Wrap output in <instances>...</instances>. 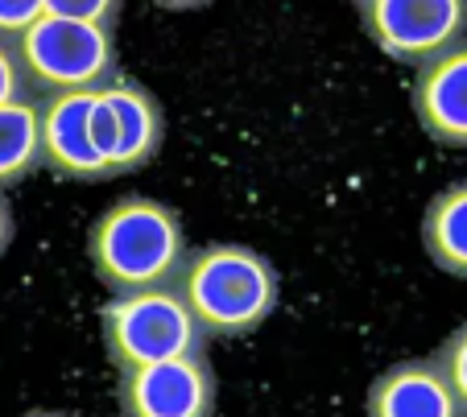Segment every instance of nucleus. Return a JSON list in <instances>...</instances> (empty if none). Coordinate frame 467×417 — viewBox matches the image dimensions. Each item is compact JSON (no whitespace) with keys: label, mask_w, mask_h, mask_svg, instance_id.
I'll list each match as a JSON object with an SVG mask.
<instances>
[{"label":"nucleus","mask_w":467,"mask_h":417,"mask_svg":"<svg viewBox=\"0 0 467 417\" xmlns=\"http://www.w3.org/2000/svg\"><path fill=\"white\" fill-rule=\"evenodd\" d=\"M88 257L96 277L112 293H137L174 285L182 273L186 244L182 215L170 203L145 195L116 198L88 231Z\"/></svg>","instance_id":"obj_1"},{"label":"nucleus","mask_w":467,"mask_h":417,"mask_svg":"<svg viewBox=\"0 0 467 417\" xmlns=\"http://www.w3.org/2000/svg\"><path fill=\"white\" fill-rule=\"evenodd\" d=\"M174 285L212 339L253 335L282 302V277L274 260L256 252L253 244L232 240L194 249Z\"/></svg>","instance_id":"obj_2"},{"label":"nucleus","mask_w":467,"mask_h":417,"mask_svg":"<svg viewBox=\"0 0 467 417\" xmlns=\"http://www.w3.org/2000/svg\"><path fill=\"white\" fill-rule=\"evenodd\" d=\"M99 339L116 372L182 360V355H207L212 343L203 322L182 302L178 285L112 293V302H104L99 310Z\"/></svg>","instance_id":"obj_3"},{"label":"nucleus","mask_w":467,"mask_h":417,"mask_svg":"<svg viewBox=\"0 0 467 417\" xmlns=\"http://www.w3.org/2000/svg\"><path fill=\"white\" fill-rule=\"evenodd\" d=\"M17 63L34 96H62V91H99L120 75L112 25L67 21L42 13L29 29L13 37Z\"/></svg>","instance_id":"obj_4"},{"label":"nucleus","mask_w":467,"mask_h":417,"mask_svg":"<svg viewBox=\"0 0 467 417\" xmlns=\"http://www.w3.org/2000/svg\"><path fill=\"white\" fill-rule=\"evenodd\" d=\"M360 21L385 58L426 66L467 37V0H368Z\"/></svg>","instance_id":"obj_5"},{"label":"nucleus","mask_w":467,"mask_h":417,"mask_svg":"<svg viewBox=\"0 0 467 417\" xmlns=\"http://www.w3.org/2000/svg\"><path fill=\"white\" fill-rule=\"evenodd\" d=\"M96 145L104 153V166L112 178L150 166L166 145V107L145 83L116 75L108 87L96 91Z\"/></svg>","instance_id":"obj_6"},{"label":"nucleus","mask_w":467,"mask_h":417,"mask_svg":"<svg viewBox=\"0 0 467 417\" xmlns=\"http://www.w3.org/2000/svg\"><path fill=\"white\" fill-rule=\"evenodd\" d=\"M215 397H220V384L207 355L129 368L116 384L120 417H212Z\"/></svg>","instance_id":"obj_7"},{"label":"nucleus","mask_w":467,"mask_h":417,"mask_svg":"<svg viewBox=\"0 0 467 417\" xmlns=\"http://www.w3.org/2000/svg\"><path fill=\"white\" fill-rule=\"evenodd\" d=\"M96 91H62L37 99V133H42V166L67 182H104L108 166L96 145Z\"/></svg>","instance_id":"obj_8"},{"label":"nucleus","mask_w":467,"mask_h":417,"mask_svg":"<svg viewBox=\"0 0 467 417\" xmlns=\"http://www.w3.org/2000/svg\"><path fill=\"white\" fill-rule=\"evenodd\" d=\"M414 116L434 145L467 149V42L418 66Z\"/></svg>","instance_id":"obj_9"},{"label":"nucleus","mask_w":467,"mask_h":417,"mask_svg":"<svg viewBox=\"0 0 467 417\" xmlns=\"http://www.w3.org/2000/svg\"><path fill=\"white\" fill-rule=\"evenodd\" d=\"M364 417H467L434 360H401L364 392Z\"/></svg>","instance_id":"obj_10"},{"label":"nucleus","mask_w":467,"mask_h":417,"mask_svg":"<svg viewBox=\"0 0 467 417\" xmlns=\"http://www.w3.org/2000/svg\"><path fill=\"white\" fill-rule=\"evenodd\" d=\"M422 249L434 269L467 281V178L451 182L426 203L422 215Z\"/></svg>","instance_id":"obj_11"},{"label":"nucleus","mask_w":467,"mask_h":417,"mask_svg":"<svg viewBox=\"0 0 467 417\" xmlns=\"http://www.w3.org/2000/svg\"><path fill=\"white\" fill-rule=\"evenodd\" d=\"M42 169V133H37V104L17 99L0 107V190L26 182Z\"/></svg>","instance_id":"obj_12"},{"label":"nucleus","mask_w":467,"mask_h":417,"mask_svg":"<svg viewBox=\"0 0 467 417\" xmlns=\"http://www.w3.org/2000/svg\"><path fill=\"white\" fill-rule=\"evenodd\" d=\"M431 360H434V368L442 372V381L451 384L455 401L463 405V413H467V322L459 331H451V335L434 347Z\"/></svg>","instance_id":"obj_13"},{"label":"nucleus","mask_w":467,"mask_h":417,"mask_svg":"<svg viewBox=\"0 0 467 417\" xmlns=\"http://www.w3.org/2000/svg\"><path fill=\"white\" fill-rule=\"evenodd\" d=\"M46 13L67 21H91V25H116L124 0H42Z\"/></svg>","instance_id":"obj_14"},{"label":"nucleus","mask_w":467,"mask_h":417,"mask_svg":"<svg viewBox=\"0 0 467 417\" xmlns=\"http://www.w3.org/2000/svg\"><path fill=\"white\" fill-rule=\"evenodd\" d=\"M17 99H34V91H29V79L17 63L13 42H0V107L17 104Z\"/></svg>","instance_id":"obj_15"},{"label":"nucleus","mask_w":467,"mask_h":417,"mask_svg":"<svg viewBox=\"0 0 467 417\" xmlns=\"http://www.w3.org/2000/svg\"><path fill=\"white\" fill-rule=\"evenodd\" d=\"M46 13L42 0H0V42H13L21 29H29Z\"/></svg>","instance_id":"obj_16"},{"label":"nucleus","mask_w":467,"mask_h":417,"mask_svg":"<svg viewBox=\"0 0 467 417\" xmlns=\"http://www.w3.org/2000/svg\"><path fill=\"white\" fill-rule=\"evenodd\" d=\"M13 236H17V223H13V207H9V198H5V190H0V260H5V252H9Z\"/></svg>","instance_id":"obj_17"},{"label":"nucleus","mask_w":467,"mask_h":417,"mask_svg":"<svg viewBox=\"0 0 467 417\" xmlns=\"http://www.w3.org/2000/svg\"><path fill=\"white\" fill-rule=\"evenodd\" d=\"M153 5H161V9H170V13H186V9H203L212 0H153Z\"/></svg>","instance_id":"obj_18"},{"label":"nucleus","mask_w":467,"mask_h":417,"mask_svg":"<svg viewBox=\"0 0 467 417\" xmlns=\"http://www.w3.org/2000/svg\"><path fill=\"white\" fill-rule=\"evenodd\" d=\"M26 417H71V413H58V409H34V413H26Z\"/></svg>","instance_id":"obj_19"},{"label":"nucleus","mask_w":467,"mask_h":417,"mask_svg":"<svg viewBox=\"0 0 467 417\" xmlns=\"http://www.w3.org/2000/svg\"><path fill=\"white\" fill-rule=\"evenodd\" d=\"M356 5H360V9H364V5H368V0H356Z\"/></svg>","instance_id":"obj_20"}]
</instances>
